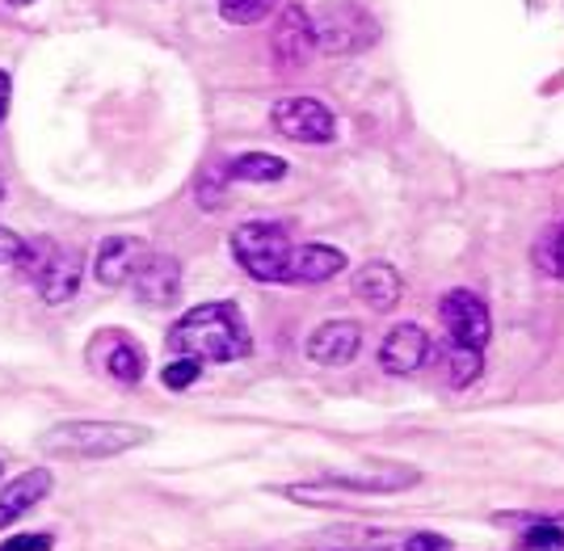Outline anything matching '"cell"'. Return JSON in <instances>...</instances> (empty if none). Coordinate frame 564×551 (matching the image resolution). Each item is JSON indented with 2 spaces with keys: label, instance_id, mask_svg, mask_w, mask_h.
I'll use <instances>...</instances> for the list:
<instances>
[{
  "label": "cell",
  "instance_id": "obj_13",
  "mask_svg": "<svg viewBox=\"0 0 564 551\" xmlns=\"http://www.w3.org/2000/svg\"><path fill=\"white\" fill-rule=\"evenodd\" d=\"M143 253H148V249H143L140 236H110V240H101V249H97V257H94V278L101 283V287H110V290L127 287Z\"/></svg>",
  "mask_w": 564,
  "mask_h": 551
},
{
  "label": "cell",
  "instance_id": "obj_16",
  "mask_svg": "<svg viewBox=\"0 0 564 551\" xmlns=\"http://www.w3.org/2000/svg\"><path fill=\"white\" fill-rule=\"evenodd\" d=\"M422 480V472L413 467H383V472H371V476H341V472H329L321 480L329 493H404Z\"/></svg>",
  "mask_w": 564,
  "mask_h": 551
},
{
  "label": "cell",
  "instance_id": "obj_6",
  "mask_svg": "<svg viewBox=\"0 0 564 551\" xmlns=\"http://www.w3.org/2000/svg\"><path fill=\"white\" fill-rule=\"evenodd\" d=\"M438 316H443L447 341L485 354V345H489V337H494V316H489L485 299H480L476 290H447L443 304H438Z\"/></svg>",
  "mask_w": 564,
  "mask_h": 551
},
{
  "label": "cell",
  "instance_id": "obj_20",
  "mask_svg": "<svg viewBox=\"0 0 564 551\" xmlns=\"http://www.w3.org/2000/svg\"><path fill=\"white\" fill-rule=\"evenodd\" d=\"M279 9V0H219L224 22L232 25H258L261 18H270Z\"/></svg>",
  "mask_w": 564,
  "mask_h": 551
},
{
  "label": "cell",
  "instance_id": "obj_32",
  "mask_svg": "<svg viewBox=\"0 0 564 551\" xmlns=\"http://www.w3.org/2000/svg\"><path fill=\"white\" fill-rule=\"evenodd\" d=\"M376 551H383V548H376Z\"/></svg>",
  "mask_w": 564,
  "mask_h": 551
},
{
  "label": "cell",
  "instance_id": "obj_8",
  "mask_svg": "<svg viewBox=\"0 0 564 551\" xmlns=\"http://www.w3.org/2000/svg\"><path fill=\"white\" fill-rule=\"evenodd\" d=\"M131 287H135V299L148 308H169L182 295V265L169 253H143L131 274Z\"/></svg>",
  "mask_w": 564,
  "mask_h": 551
},
{
  "label": "cell",
  "instance_id": "obj_27",
  "mask_svg": "<svg viewBox=\"0 0 564 551\" xmlns=\"http://www.w3.org/2000/svg\"><path fill=\"white\" fill-rule=\"evenodd\" d=\"M9 93H13V80L9 73H0V122L9 119Z\"/></svg>",
  "mask_w": 564,
  "mask_h": 551
},
{
  "label": "cell",
  "instance_id": "obj_10",
  "mask_svg": "<svg viewBox=\"0 0 564 551\" xmlns=\"http://www.w3.org/2000/svg\"><path fill=\"white\" fill-rule=\"evenodd\" d=\"M80 253L76 249H59V244H51L43 265L34 269V283H39V295H43V304L51 308H59V304H68L76 287H80Z\"/></svg>",
  "mask_w": 564,
  "mask_h": 551
},
{
  "label": "cell",
  "instance_id": "obj_18",
  "mask_svg": "<svg viewBox=\"0 0 564 551\" xmlns=\"http://www.w3.org/2000/svg\"><path fill=\"white\" fill-rule=\"evenodd\" d=\"M224 168H228V181H282L286 177V161L270 152H245Z\"/></svg>",
  "mask_w": 564,
  "mask_h": 551
},
{
  "label": "cell",
  "instance_id": "obj_29",
  "mask_svg": "<svg viewBox=\"0 0 564 551\" xmlns=\"http://www.w3.org/2000/svg\"><path fill=\"white\" fill-rule=\"evenodd\" d=\"M9 4H30V0H9Z\"/></svg>",
  "mask_w": 564,
  "mask_h": 551
},
{
  "label": "cell",
  "instance_id": "obj_24",
  "mask_svg": "<svg viewBox=\"0 0 564 551\" xmlns=\"http://www.w3.org/2000/svg\"><path fill=\"white\" fill-rule=\"evenodd\" d=\"M400 551H451V539L434 535V530H413V535H404Z\"/></svg>",
  "mask_w": 564,
  "mask_h": 551
},
{
  "label": "cell",
  "instance_id": "obj_3",
  "mask_svg": "<svg viewBox=\"0 0 564 551\" xmlns=\"http://www.w3.org/2000/svg\"><path fill=\"white\" fill-rule=\"evenodd\" d=\"M286 253H291V240H286V228H282V223L253 219V223H240L232 232L236 265H240L249 278H258V283H282Z\"/></svg>",
  "mask_w": 564,
  "mask_h": 551
},
{
  "label": "cell",
  "instance_id": "obj_4",
  "mask_svg": "<svg viewBox=\"0 0 564 551\" xmlns=\"http://www.w3.org/2000/svg\"><path fill=\"white\" fill-rule=\"evenodd\" d=\"M312 30H316V47L325 51V55H358V51L376 47L379 38L376 18L362 4H354V0L325 4L321 18L312 22Z\"/></svg>",
  "mask_w": 564,
  "mask_h": 551
},
{
  "label": "cell",
  "instance_id": "obj_9",
  "mask_svg": "<svg viewBox=\"0 0 564 551\" xmlns=\"http://www.w3.org/2000/svg\"><path fill=\"white\" fill-rule=\"evenodd\" d=\"M430 359H434V341L422 324H397L379 345V366L388 375H417Z\"/></svg>",
  "mask_w": 564,
  "mask_h": 551
},
{
  "label": "cell",
  "instance_id": "obj_17",
  "mask_svg": "<svg viewBox=\"0 0 564 551\" xmlns=\"http://www.w3.org/2000/svg\"><path fill=\"white\" fill-rule=\"evenodd\" d=\"M110 337V350H106V375L115 379V384H127V387H135L143 379V350L131 341V337H122V333H106Z\"/></svg>",
  "mask_w": 564,
  "mask_h": 551
},
{
  "label": "cell",
  "instance_id": "obj_2",
  "mask_svg": "<svg viewBox=\"0 0 564 551\" xmlns=\"http://www.w3.org/2000/svg\"><path fill=\"white\" fill-rule=\"evenodd\" d=\"M148 438L152 430L131 421H59L39 438V451L51 459H110L135 451Z\"/></svg>",
  "mask_w": 564,
  "mask_h": 551
},
{
  "label": "cell",
  "instance_id": "obj_12",
  "mask_svg": "<svg viewBox=\"0 0 564 551\" xmlns=\"http://www.w3.org/2000/svg\"><path fill=\"white\" fill-rule=\"evenodd\" d=\"M346 269V253L333 249V244H291L286 253V269H282V283H329Z\"/></svg>",
  "mask_w": 564,
  "mask_h": 551
},
{
  "label": "cell",
  "instance_id": "obj_19",
  "mask_svg": "<svg viewBox=\"0 0 564 551\" xmlns=\"http://www.w3.org/2000/svg\"><path fill=\"white\" fill-rule=\"evenodd\" d=\"M443 379L451 387H468L476 375H480V350H464V345H455L447 341V350H443Z\"/></svg>",
  "mask_w": 564,
  "mask_h": 551
},
{
  "label": "cell",
  "instance_id": "obj_21",
  "mask_svg": "<svg viewBox=\"0 0 564 551\" xmlns=\"http://www.w3.org/2000/svg\"><path fill=\"white\" fill-rule=\"evenodd\" d=\"M198 375H203V362L182 354V359H173L165 371H161V384H165L169 392H186L189 384H198Z\"/></svg>",
  "mask_w": 564,
  "mask_h": 551
},
{
  "label": "cell",
  "instance_id": "obj_22",
  "mask_svg": "<svg viewBox=\"0 0 564 551\" xmlns=\"http://www.w3.org/2000/svg\"><path fill=\"white\" fill-rule=\"evenodd\" d=\"M224 186H228V168H215V173H207V177L198 181V202H203L207 211L224 207Z\"/></svg>",
  "mask_w": 564,
  "mask_h": 551
},
{
  "label": "cell",
  "instance_id": "obj_28",
  "mask_svg": "<svg viewBox=\"0 0 564 551\" xmlns=\"http://www.w3.org/2000/svg\"><path fill=\"white\" fill-rule=\"evenodd\" d=\"M552 522H556V527H561V530H564V514H556V518H552Z\"/></svg>",
  "mask_w": 564,
  "mask_h": 551
},
{
  "label": "cell",
  "instance_id": "obj_7",
  "mask_svg": "<svg viewBox=\"0 0 564 551\" xmlns=\"http://www.w3.org/2000/svg\"><path fill=\"white\" fill-rule=\"evenodd\" d=\"M270 51H274V64L295 73L304 68L316 51V30H312V18H307L304 4H286L282 9L279 25H274V38H270Z\"/></svg>",
  "mask_w": 564,
  "mask_h": 551
},
{
  "label": "cell",
  "instance_id": "obj_26",
  "mask_svg": "<svg viewBox=\"0 0 564 551\" xmlns=\"http://www.w3.org/2000/svg\"><path fill=\"white\" fill-rule=\"evenodd\" d=\"M552 274L564 283V223H561V232H556V240H552Z\"/></svg>",
  "mask_w": 564,
  "mask_h": 551
},
{
  "label": "cell",
  "instance_id": "obj_5",
  "mask_svg": "<svg viewBox=\"0 0 564 551\" xmlns=\"http://www.w3.org/2000/svg\"><path fill=\"white\" fill-rule=\"evenodd\" d=\"M270 122L282 140L291 144H329L337 135V119L325 101L316 97H282L270 110Z\"/></svg>",
  "mask_w": 564,
  "mask_h": 551
},
{
  "label": "cell",
  "instance_id": "obj_31",
  "mask_svg": "<svg viewBox=\"0 0 564 551\" xmlns=\"http://www.w3.org/2000/svg\"><path fill=\"white\" fill-rule=\"evenodd\" d=\"M0 472H4V463H0Z\"/></svg>",
  "mask_w": 564,
  "mask_h": 551
},
{
  "label": "cell",
  "instance_id": "obj_11",
  "mask_svg": "<svg viewBox=\"0 0 564 551\" xmlns=\"http://www.w3.org/2000/svg\"><path fill=\"white\" fill-rule=\"evenodd\" d=\"M362 350V329L354 320H325L307 337V359L316 366H350Z\"/></svg>",
  "mask_w": 564,
  "mask_h": 551
},
{
  "label": "cell",
  "instance_id": "obj_15",
  "mask_svg": "<svg viewBox=\"0 0 564 551\" xmlns=\"http://www.w3.org/2000/svg\"><path fill=\"white\" fill-rule=\"evenodd\" d=\"M400 290H404L400 287V274L388 262H367L358 274H354V295H358L367 308H376V312L397 308Z\"/></svg>",
  "mask_w": 564,
  "mask_h": 551
},
{
  "label": "cell",
  "instance_id": "obj_30",
  "mask_svg": "<svg viewBox=\"0 0 564 551\" xmlns=\"http://www.w3.org/2000/svg\"><path fill=\"white\" fill-rule=\"evenodd\" d=\"M0 198H4V177H0Z\"/></svg>",
  "mask_w": 564,
  "mask_h": 551
},
{
  "label": "cell",
  "instance_id": "obj_1",
  "mask_svg": "<svg viewBox=\"0 0 564 551\" xmlns=\"http://www.w3.org/2000/svg\"><path fill=\"white\" fill-rule=\"evenodd\" d=\"M169 350L173 354H186L198 362H236L253 350L249 329L236 312V304H203V308H189L173 329H169Z\"/></svg>",
  "mask_w": 564,
  "mask_h": 551
},
{
  "label": "cell",
  "instance_id": "obj_25",
  "mask_svg": "<svg viewBox=\"0 0 564 551\" xmlns=\"http://www.w3.org/2000/svg\"><path fill=\"white\" fill-rule=\"evenodd\" d=\"M22 236H13L9 228H0V265H18V257H22Z\"/></svg>",
  "mask_w": 564,
  "mask_h": 551
},
{
  "label": "cell",
  "instance_id": "obj_14",
  "mask_svg": "<svg viewBox=\"0 0 564 551\" xmlns=\"http://www.w3.org/2000/svg\"><path fill=\"white\" fill-rule=\"evenodd\" d=\"M47 493H51V472H43V467H34V472H22L18 480H9V484L0 488V530L13 527V522H18L22 514H30Z\"/></svg>",
  "mask_w": 564,
  "mask_h": 551
},
{
  "label": "cell",
  "instance_id": "obj_23",
  "mask_svg": "<svg viewBox=\"0 0 564 551\" xmlns=\"http://www.w3.org/2000/svg\"><path fill=\"white\" fill-rule=\"evenodd\" d=\"M55 548V535L51 530H39V535H13V539H4L0 551H51Z\"/></svg>",
  "mask_w": 564,
  "mask_h": 551
}]
</instances>
